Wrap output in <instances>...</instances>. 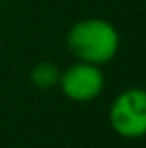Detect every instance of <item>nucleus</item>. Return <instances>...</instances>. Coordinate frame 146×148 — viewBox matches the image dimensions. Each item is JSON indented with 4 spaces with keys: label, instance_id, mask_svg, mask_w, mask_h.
Wrapping results in <instances>:
<instances>
[{
    "label": "nucleus",
    "instance_id": "obj_2",
    "mask_svg": "<svg viewBox=\"0 0 146 148\" xmlns=\"http://www.w3.org/2000/svg\"><path fill=\"white\" fill-rule=\"evenodd\" d=\"M110 128L128 140L146 136V90L126 88L110 102L108 108Z\"/></svg>",
    "mask_w": 146,
    "mask_h": 148
},
{
    "label": "nucleus",
    "instance_id": "obj_3",
    "mask_svg": "<svg viewBox=\"0 0 146 148\" xmlns=\"http://www.w3.org/2000/svg\"><path fill=\"white\" fill-rule=\"evenodd\" d=\"M58 86L62 94L72 102H92L104 90V72L96 64L76 62L60 72Z\"/></svg>",
    "mask_w": 146,
    "mask_h": 148
},
{
    "label": "nucleus",
    "instance_id": "obj_4",
    "mask_svg": "<svg viewBox=\"0 0 146 148\" xmlns=\"http://www.w3.org/2000/svg\"><path fill=\"white\" fill-rule=\"evenodd\" d=\"M58 78H60V70L52 62H40V64L32 66V70H30V82L42 90L58 86Z\"/></svg>",
    "mask_w": 146,
    "mask_h": 148
},
{
    "label": "nucleus",
    "instance_id": "obj_1",
    "mask_svg": "<svg viewBox=\"0 0 146 148\" xmlns=\"http://www.w3.org/2000/svg\"><path fill=\"white\" fill-rule=\"evenodd\" d=\"M66 42L76 60L102 66L118 54L120 34L116 26L104 18H84L72 24Z\"/></svg>",
    "mask_w": 146,
    "mask_h": 148
}]
</instances>
